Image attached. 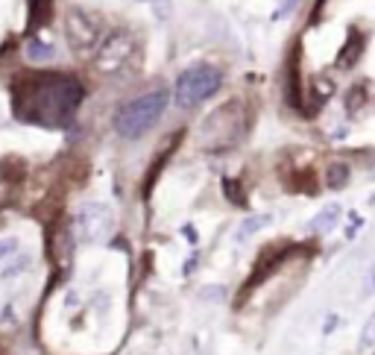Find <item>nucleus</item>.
I'll use <instances>...</instances> for the list:
<instances>
[{"label": "nucleus", "instance_id": "nucleus-11", "mask_svg": "<svg viewBox=\"0 0 375 355\" xmlns=\"http://www.w3.org/2000/svg\"><path fill=\"white\" fill-rule=\"evenodd\" d=\"M352 180V168L349 162H332L326 168V185L332 188V191H340V188H346Z\"/></svg>", "mask_w": 375, "mask_h": 355}, {"label": "nucleus", "instance_id": "nucleus-12", "mask_svg": "<svg viewBox=\"0 0 375 355\" xmlns=\"http://www.w3.org/2000/svg\"><path fill=\"white\" fill-rule=\"evenodd\" d=\"M24 56L38 65V62H50L53 56H56V50H53V44L41 41V39H30L27 47H24Z\"/></svg>", "mask_w": 375, "mask_h": 355}, {"label": "nucleus", "instance_id": "nucleus-13", "mask_svg": "<svg viewBox=\"0 0 375 355\" xmlns=\"http://www.w3.org/2000/svg\"><path fill=\"white\" fill-rule=\"evenodd\" d=\"M270 224H273V217H270V215H252V217H247L244 224L238 226L235 241H247V238H252L255 232H261L264 226H270Z\"/></svg>", "mask_w": 375, "mask_h": 355}, {"label": "nucleus", "instance_id": "nucleus-4", "mask_svg": "<svg viewBox=\"0 0 375 355\" xmlns=\"http://www.w3.org/2000/svg\"><path fill=\"white\" fill-rule=\"evenodd\" d=\"M65 39H68V47L73 50V56L85 59L100 50V44L106 39V27L97 15L85 12L80 6H71L65 12Z\"/></svg>", "mask_w": 375, "mask_h": 355}, {"label": "nucleus", "instance_id": "nucleus-9", "mask_svg": "<svg viewBox=\"0 0 375 355\" xmlns=\"http://www.w3.org/2000/svg\"><path fill=\"white\" fill-rule=\"evenodd\" d=\"M73 238H76V232H73L68 224L56 226V232H53L50 252H53V259H56L59 264H68V261H71V252H73Z\"/></svg>", "mask_w": 375, "mask_h": 355}, {"label": "nucleus", "instance_id": "nucleus-3", "mask_svg": "<svg viewBox=\"0 0 375 355\" xmlns=\"http://www.w3.org/2000/svg\"><path fill=\"white\" fill-rule=\"evenodd\" d=\"M220 85H223V74H220L214 65H205V62L191 65V68H185L176 76L173 100H176V106H182V109H194L196 103L214 97L220 92Z\"/></svg>", "mask_w": 375, "mask_h": 355}, {"label": "nucleus", "instance_id": "nucleus-18", "mask_svg": "<svg viewBox=\"0 0 375 355\" xmlns=\"http://www.w3.org/2000/svg\"><path fill=\"white\" fill-rule=\"evenodd\" d=\"M372 294H375V268L370 270L367 282H363V297H372Z\"/></svg>", "mask_w": 375, "mask_h": 355}, {"label": "nucleus", "instance_id": "nucleus-17", "mask_svg": "<svg viewBox=\"0 0 375 355\" xmlns=\"http://www.w3.org/2000/svg\"><path fill=\"white\" fill-rule=\"evenodd\" d=\"M15 252H18V238H3V241H0V261L12 259Z\"/></svg>", "mask_w": 375, "mask_h": 355}, {"label": "nucleus", "instance_id": "nucleus-15", "mask_svg": "<svg viewBox=\"0 0 375 355\" xmlns=\"http://www.w3.org/2000/svg\"><path fill=\"white\" fill-rule=\"evenodd\" d=\"M223 191L229 197V203H235V206H244V197H240V185L235 180H223Z\"/></svg>", "mask_w": 375, "mask_h": 355}, {"label": "nucleus", "instance_id": "nucleus-8", "mask_svg": "<svg viewBox=\"0 0 375 355\" xmlns=\"http://www.w3.org/2000/svg\"><path fill=\"white\" fill-rule=\"evenodd\" d=\"M363 47H367V39H363L361 32L352 30L349 39H346V44H343V47H340V53H337V68H343V71L355 68V65L361 62V56H363Z\"/></svg>", "mask_w": 375, "mask_h": 355}, {"label": "nucleus", "instance_id": "nucleus-7", "mask_svg": "<svg viewBox=\"0 0 375 355\" xmlns=\"http://www.w3.org/2000/svg\"><path fill=\"white\" fill-rule=\"evenodd\" d=\"M73 232L76 241L82 244H103L112 238L115 232V215L112 208L103 203H82L80 212L73 217Z\"/></svg>", "mask_w": 375, "mask_h": 355}, {"label": "nucleus", "instance_id": "nucleus-1", "mask_svg": "<svg viewBox=\"0 0 375 355\" xmlns=\"http://www.w3.org/2000/svg\"><path fill=\"white\" fill-rule=\"evenodd\" d=\"M82 97V83L71 74H21L12 85V112L27 124L65 127L73 120Z\"/></svg>", "mask_w": 375, "mask_h": 355}, {"label": "nucleus", "instance_id": "nucleus-20", "mask_svg": "<svg viewBox=\"0 0 375 355\" xmlns=\"http://www.w3.org/2000/svg\"><path fill=\"white\" fill-rule=\"evenodd\" d=\"M0 355H6V349H3V347H0Z\"/></svg>", "mask_w": 375, "mask_h": 355}, {"label": "nucleus", "instance_id": "nucleus-2", "mask_svg": "<svg viewBox=\"0 0 375 355\" xmlns=\"http://www.w3.org/2000/svg\"><path fill=\"white\" fill-rule=\"evenodd\" d=\"M168 103H170V92H164V88H156V92H147V94L124 103L115 115L117 136L120 138H141L164 115Z\"/></svg>", "mask_w": 375, "mask_h": 355}, {"label": "nucleus", "instance_id": "nucleus-5", "mask_svg": "<svg viewBox=\"0 0 375 355\" xmlns=\"http://www.w3.org/2000/svg\"><path fill=\"white\" fill-rule=\"evenodd\" d=\"M247 129H249L247 112L240 109V103H229L223 109H217V112L205 120L203 141H205V147H212V150H229L247 136Z\"/></svg>", "mask_w": 375, "mask_h": 355}, {"label": "nucleus", "instance_id": "nucleus-19", "mask_svg": "<svg viewBox=\"0 0 375 355\" xmlns=\"http://www.w3.org/2000/svg\"><path fill=\"white\" fill-rule=\"evenodd\" d=\"M296 6H299V0H284V3H282V9H279V12H275V18L288 15V12H291V9H296Z\"/></svg>", "mask_w": 375, "mask_h": 355}, {"label": "nucleus", "instance_id": "nucleus-14", "mask_svg": "<svg viewBox=\"0 0 375 355\" xmlns=\"http://www.w3.org/2000/svg\"><path fill=\"white\" fill-rule=\"evenodd\" d=\"M372 347H375V312L370 314L367 323H363L361 338H358V349H372Z\"/></svg>", "mask_w": 375, "mask_h": 355}, {"label": "nucleus", "instance_id": "nucleus-16", "mask_svg": "<svg viewBox=\"0 0 375 355\" xmlns=\"http://www.w3.org/2000/svg\"><path fill=\"white\" fill-rule=\"evenodd\" d=\"M27 268H30V256H18V259L3 270V279H9V276H18V273H24Z\"/></svg>", "mask_w": 375, "mask_h": 355}, {"label": "nucleus", "instance_id": "nucleus-6", "mask_svg": "<svg viewBox=\"0 0 375 355\" xmlns=\"http://www.w3.org/2000/svg\"><path fill=\"white\" fill-rule=\"evenodd\" d=\"M135 56V36L129 30H115L103 39L100 50L94 53V71L103 76H117L129 68Z\"/></svg>", "mask_w": 375, "mask_h": 355}, {"label": "nucleus", "instance_id": "nucleus-10", "mask_svg": "<svg viewBox=\"0 0 375 355\" xmlns=\"http://www.w3.org/2000/svg\"><path fill=\"white\" fill-rule=\"evenodd\" d=\"M340 217H343V206H340V203H328L323 212L314 215V220L308 224V229H311L314 235H326V232H332L340 224Z\"/></svg>", "mask_w": 375, "mask_h": 355}]
</instances>
